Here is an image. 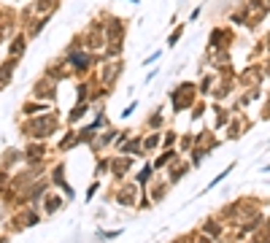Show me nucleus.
Here are the masks:
<instances>
[{"instance_id":"obj_1","label":"nucleus","mask_w":270,"mask_h":243,"mask_svg":"<svg viewBox=\"0 0 270 243\" xmlns=\"http://www.w3.org/2000/svg\"><path fill=\"white\" fill-rule=\"evenodd\" d=\"M62 119H60V111L52 108L46 114H38V116H30V119L22 122V135L27 140H52L62 132Z\"/></svg>"},{"instance_id":"obj_2","label":"nucleus","mask_w":270,"mask_h":243,"mask_svg":"<svg viewBox=\"0 0 270 243\" xmlns=\"http://www.w3.org/2000/svg\"><path fill=\"white\" fill-rule=\"evenodd\" d=\"M168 100H170V111L176 114V116L189 111V108L200 100V95H197V84L195 81H178L176 87L170 89Z\"/></svg>"},{"instance_id":"obj_3","label":"nucleus","mask_w":270,"mask_h":243,"mask_svg":"<svg viewBox=\"0 0 270 243\" xmlns=\"http://www.w3.org/2000/svg\"><path fill=\"white\" fill-rule=\"evenodd\" d=\"M62 60L70 68L73 78H84L89 70H95V54L86 49H65L62 52Z\"/></svg>"},{"instance_id":"obj_4","label":"nucleus","mask_w":270,"mask_h":243,"mask_svg":"<svg viewBox=\"0 0 270 243\" xmlns=\"http://www.w3.org/2000/svg\"><path fill=\"white\" fill-rule=\"evenodd\" d=\"M103 35H106V46L108 43H124V38H127V19L103 11Z\"/></svg>"},{"instance_id":"obj_5","label":"nucleus","mask_w":270,"mask_h":243,"mask_svg":"<svg viewBox=\"0 0 270 243\" xmlns=\"http://www.w3.org/2000/svg\"><path fill=\"white\" fill-rule=\"evenodd\" d=\"M138 195H141V186H138V184L122 181V184H116L114 192H111V200H114L119 208H135V203H138Z\"/></svg>"},{"instance_id":"obj_6","label":"nucleus","mask_w":270,"mask_h":243,"mask_svg":"<svg viewBox=\"0 0 270 243\" xmlns=\"http://www.w3.org/2000/svg\"><path fill=\"white\" fill-rule=\"evenodd\" d=\"M49 178H52V186L54 189H60L62 192V198H65L68 203L70 200H76V192H73V186L68 184V168H65V162H54V168L49 170Z\"/></svg>"},{"instance_id":"obj_7","label":"nucleus","mask_w":270,"mask_h":243,"mask_svg":"<svg viewBox=\"0 0 270 243\" xmlns=\"http://www.w3.org/2000/svg\"><path fill=\"white\" fill-rule=\"evenodd\" d=\"M235 43V30L233 27H213L211 35H208V43H205V52H213V49H230Z\"/></svg>"},{"instance_id":"obj_8","label":"nucleus","mask_w":270,"mask_h":243,"mask_svg":"<svg viewBox=\"0 0 270 243\" xmlns=\"http://www.w3.org/2000/svg\"><path fill=\"white\" fill-rule=\"evenodd\" d=\"M132 168H135V160H132V157H124V154H111V170H108V176L114 178L116 184L127 181V176L132 173Z\"/></svg>"},{"instance_id":"obj_9","label":"nucleus","mask_w":270,"mask_h":243,"mask_svg":"<svg viewBox=\"0 0 270 243\" xmlns=\"http://www.w3.org/2000/svg\"><path fill=\"white\" fill-rule=\"evenodd\" d=\"M238 87L246 89V87H262L265 84V73H262V62H251L249 68H243L241 73L235 76Z\"/></svg>"},{"instance_id":"obj_10","label":"nucleus","mask_w":270,"mask_h":243,"mask_svg":"<svg viewBox=\"0 0 270 243\" xmlns=\"http://www.w3.org/2000/svg\"><path fill=\"white\" fill-rule=\"evenodd\" d=\"M33 100H41V103H54L57 100V81H52L49 76H41L38 81L33 84V95H30Z\"/></svg>"},{"instance_id":"obj_11","label":"nucleus","mask_w":270,"mask_h":243,"mask_svg":"<svg viewBox=\"0 0 270 243\" xmlns=\"http://www.w3.org/2000/svg\"><path fill=\"white\" fill-rule=\"evenodd\" d=\"M52 149L43 143V140H27L25 143V152H22V157H25V165H43V160L49 157Z\"/></svg>"},{"instance_id":"obj_12","label":"nucleus","mask_w":270,"mask_h":243,"mask_svg":"<svg viewBox=\"0 0 270 243\" xmlns=\"http://www.w3.org/2000/svg\"><path fill=\"white\" fill-rule=\"evenodd\" d=\"M249 127H251V122L246 119L238 108H233V116H230V122H227V127H224V140H238Z\"/></svg>"},{"instance_id":"obj_13","label":"nucleus","mask_w":270,"mask_h":243,"mask_svg":"<svg viewBox=\"0 0 270 243\" xmlns=\"http://www.w3.org/2000/svg\"><path fill=\"white\" fill-rule=\"evenodd\" d=\"M200 232L205 235V238H211L213 243H216V240H224L227 238V224L221 222L219 216H205L203 224H200Z\"/></svg>"},{"instance_id":"obj_14","label":"nucleus","mask_w":270,"mask_h":243,"mask_svg":"<svg viewBox=\"0 0 270 243\" xmlns=\"http://www.w3.org/2000/svg\"><path fill=\"white\" fill-rule=\"evenodd\" d=\"M189 170H192V165L187 162V157H176V160H173L170 165L162 170V173H165V181H168V184L173 186V184H178L181 178H184V176L189 173Z\"/></svg>"},{"instance_id":"obj_15","label":"nucleus","mask_w":270,"mask_h":243,"mask_svg":"<svg viewBox=\"0 0 270 243\" xmlns=\"http://www.w3.org/2000/svg\"><path fill=\"white\" fill-rule=\"evenodd\" d=\"M116 154L132 157V160H141V157H146V154H144V132H135V135H130L122 146H119Z\"/></svg>"},{"instance_id":"obj_16","label":"nucleus","mask_w":270,"mask_h":243,"mask_svg":"<svg viewBox=\"0 0 270 243\" xmlns=\"http://www.w3.org/2000/svg\"><path fill=\"white\" fill-rule=\"evenodd\" d=\"M116 132H119V127H114V124H108L106 130H100L98 135H95V143L89 146L95 154H103L106 149H114V140H116Z\"/></svg>"},{"instance_id":"obj_17","label":"nucleus","mask_w":270,"mask_h":243,"mask_svg":"<svg viewBox=\"0 0 270 243\" xmlns=\"http://www.w3.org/2000/svg\"><path fill=\"white\" fill-rule=\"evenodd\" d=\"M65 198H62V195L57 192V189H49V192H46L43 195V198H41V208H43V216H54V214H60V211L62 208H65Z\"/></svg>"},{"instance_id":"obj_18","label":"nucleus","mask_w":270,"mask_h":243,"mask_svg":"<svg viewBox=\"0 0 270 243\" xmlns=\"http://www.w3.org/2000/svg\"><path fill=\"white\" fill-rule=\"evenodd\" d=\"M146 192H149V198H152V203L157 206V203H162L165 198H168V192H170V184L162 178V173H157L152 178V184L146 186Z\"/></svg>"},{"instance_id":"obj_19","label":"nucleus","mask_w":270,"mask_h":243,"mask_svg":"<svg viewBox=\"0 0 270 243\" xmlns=\"http://www.w3.org/2000/svg\"><path fill=\"white\" fill-rule=\"evenodd\" d=\"M208 111H213V116H216V119H213V124H211V132L224 130L227 122H230V116H233V108H227L224 103H211Z\"/></svg>"},{"instance_id":"obj_20","label":"nucleus","mask_w":270,"mask_h":243,"mask_svg":"<svg viewBox=\"0 0 270 243\" xmlns=\"http://www.w3.org/2000/svg\"><path fill=\"white\" fill-rule=\"evenodd\" d=\"M43 76H49L52 81H65V78H73V73H70V68L65 65V60H62V57H57L54 62H49Z\"/></svg>"},{"instance_id":"obj_21","label":"nucleus","mask_w":270,"mask_h":243,"mask_svg":"<svg viewBox=\"0 0 270 243\" xmlns=\"http://www.w3.org/2000/svg\"><path fill=\"white\" fill-rule=\"evenodd\" d=\"M38 222H41V214H38L33 206L19 208V214L14 216V227H17V230H22V227H33V224H38Z\"/></svg>"},{"instance_id":"obj_22","label":"nucleus","mask_w":270,"mask_h":243,"mask_svg":"<svg viewBox=\"0 0 270 243\" xmlns=\"http://www.w3.org/2000/svg\"><path fill=\"white\" fill-rule=\"evenodd\" d=\"M89 111H92V103H76V106L65 114V122H62V124H65V127H78L81 119H84Z\"/></svg>"},{"instance_id":"obj_23","label":"nucleus","mask_w":270,"mask_h":243,"mask_svg":"<svg viewBox=\"0 0 270 243\" xmlns=\"http://www.w3.org/2000/svg\"><path fill=\"white\" fill-rule=\"evenodd\" d=\"M17 68H19V60H17V57L0 60V89L11 84V78H14V73H17Z\"/></svg>"},{"instance_id":"obj_24","label":"nucleus","mask_w":270,"mask_h":243,"mask_svg":"<svg viewBox=\"0 0 270 243\" xmlns=\"http://www.w3.org/2000/svg\"><path fill=\"white\" fill-rule=\"evenodd\" d=\"M27 43H30V38H27V33L22 30V33H17L9 41V57H17V60H22L25 57V52H27Z\"/></svg>"},{"instance_id":"obj_25","label":"nucleus","mask_w":270,"mask_h":243,"mask_svg":"<svg viewBox=\"0 0 270 243\" xmlns=\"http://www.w3.org/2000/svg\"><path fill=\"white\" fill-rule=\"evenodd\" d=\"M176 157H181V154H178V149H162V152H160V154H157L154 160H152V168H154V173H162V170L168 168L170 162L176 160Z\"/></svg>"},{"instance_id":"obj_26","label":"nucleus","mask_w":270,"mask_h":243,"mask_svg":"<svg viewBox=\"0 0 270 243\" xmlns=\"http://www.w3.org/2000/svg\"><path fill=\"white\" fill-rule=\"evenodd\" d=\"M216 81H219V73H216V70L203 73L200 81H197V95H200V98H211V92H213V87H216Z\"/></svg>"},{"instance_id":"obj_27","label":"nucleus","mask_w":270,"mask_h":243,"mask_svg":"<svg viewBox=\"0 0 270 243\" xmlns=\"http://www.w3.org/2000/svg\"><path fill=\"white\" fill-rule=\"evenodd\" d=\"M144 127H146V132H162V130H165V114H162V106H157L154 111L146 116Z\"/></svg>"},{"instance_id":"obj_28","label":"nucleus","mask_w":270,"mask_h":243,"mask_svg":"<svg viewBox=\"0 0 270 243\" xmlns=\"http://www.w3.org/2000/svg\"><path fill=\"white\" fill-rule=\"evenodd\" d=\"M241 9H243L246 14H251V17H257V19H265L267 14H270V9H267L265 0H243Z\"/></svg>"},{"instance_id":"obj_29","label":"nucleus","mask_w":270,"mask_h":243,"mask_svg":"<svg viewBox=\"0 0 270 243\" xmlns=\"http://www.w3.org/2000/svg\"><path fill=\"white\" fill-rule=\"evenodd\" d=\"M154 168H152V162H144L138 170H135V176H132V184H138L141 189H146L149 184H152V178H154Z\"/></svg>"},{"instance_id":"obj_30","label":"nucleus","mask_w":270,"mask_h":243,"mask_svg":"<svg viewBox=\"0 0 270 243\" xmlns=\"http://www.w3.org/2000/svg\"><path fill=\"white\" fill-rule=\"evenodd\" d=\"M46 111H52V106L49 103H41V100H25V106H22V116L25 119H30V116H38V114H46Z\"/></svg>"},{"instance_id":"obj_31","label":"nucleus","mask_w":270,"mask_h":243,"mask_svg":"<svg viewBox=\"0 0 270 243\" xmlns=\"http://www.w3.org/2000/svg\"><path fill=\"white\" fill-rule=\"evenodd\" d=\"M30 9H33L35 17H43V14H54L60 9V0H33L30 3Z\"/></svg>"},{"instance_id":"obj_32","label":"nucleus","mask_w":270,"mask_h":243,"mask_svg":"<svg viewBox=\"0 0 270 243\" xmlns=\"http://www.w3.org/2000/svg\"><path fill=\"white\" fill-rule=\"evenodd\" d=\"M49 19H52V14H43V17H35L33 22H30V25H27V30H25L30 41H33V38H38V35L43 33V27L49 25Z\"/></svg>"},{"instance_id":"obj_33","label":"nucleus","mask_w":270,"mask_h":243,"mask_svg":"<svg viewBox=\"0 0 270 243\" xmlns=\"http://www.w3.org/2000/svg\"><path fill=\"white\" fill-rule=\"evenodd\" d=\"M76 146H78L76 127H65V135L60 138V143H57V152H60V154H65V152H70V149H76Z\"/></svg>"},{"instance_id":"obj_34","label":"nucleus","mask_w":270,"mask_h":243,"mask_svg":"<svg viewBox=\"0 0 270 243\" xmlns=\"http://www.w3.org/2000/svg\"><path fill=\"white\" fill-rule=\"evenodd\" d=\"M162 149V132H144V154H154Z\"/></svg>"},{"instance_id":"obj_35","label":"nucleus","mask_w":270,"mask_h":243,"mask_svg":"<svg viewBox=\"0 0 270 243\" xmlns=\"http://www.w3.org/2000/svg\"><path fill=\"white\" fill-rule=\"evenodd\" d=\"M92 95V78H78L76 81V103H89Z\"/></svg>"},{"instance_id":"obj_36","label":"nucleus","mask_w":270,"mask_h":243,"mask_svg":"<svg viewBox=\"0 0 270 243\" xmlns=\"http://www.w3.org/2000/svg\"><path fill=\"white\" fill-rule=\"evenodd\" d=\"M98 157V162H95V178H106L108 170H111V154H95Z\"/></svg>"},{"instance_id":"obj_37","label":"nucleus","mask_w":270,"mask_h":243,"mask_svg":"<svg viewBox=\"0 0 270 243\" xmlns=\"http://www.w3.org/2000/svg\"><path fill=\"white\" fill-rule=\"evenodd\" d=\"M17 162H25V157H22V152H17V149H9V152L0 157V168L3 170H11Z\"/></svg>"},{"instance_id":"obj_38","label":"nucleus","mask_w":270,"mask_h":243,"mask_svg":"<svg viewBox=\"0 0 270 243\" xmlns=\"http://www.w3.org/2000/svg\"><path fill=\"white\" fill-rule=\"evenodd\" d=\"M203 160H205V149H203V146H192V149L187 152V162H189L192 168H200Z\"/></svg>"},{"instance_id":"obj_39","label":"nucleus","mask_w":270,"mask_h":243,"mask_svg":"<svg viewBox=\"0 0 270 243\" xmlns=\"http://www.w3.org/2000/svg\"><path fill=\"white\" fill-rule=\"evenodd\" d=\"M235 165H238V162H230V165L224 168V170H221V173H216V176H213L211 178V184L208 186H205V192H211V189H216V186L221 184V181H224V178L230 176V173H233V170H235Z\"/></svg>"},{"instance_id":"obj_40","label":"nucleus","mask_w":270,"mask_h":243,"mask_svg":"<svg viewBox=\"0 0 270 243\" xmlns=\"http://www.w3.org/2000/svg\"><path fill=\"white\" fill-rule=\"evenodd\" d=\"M178 135H181V132H176L173 127H165V130H162V149H176Z\"/></svg>"},{"instance_id":"obj_41","label":"nucleus","mask_w":270,"mask_h":243,"mask_svg":"<svg viewBox=\"0 0 270 243\" xmlns=\"http://www.w3.org/2000/svg\"><path fill=\"white\" fill-rule=\"evenodd\" d=\"M192 146H195V132H184V135H178L176 149H178V154H181V157H184Z\"/></svg>"},{"instance_id":"obj_42","label":"nucleus","mask_w":270,"mask_h":243,"mask_svg":"<svg viewBox=\"0 0 270 243\" xmlns=\"http://www.w3.org/2000/svg\"><path fill=\"white\" fill-rule=\"evenodd\" d=\"M205 111H208V103H205V100L200 98L192 108H189V119H192V122H200L203 116H205Z\"/></svg>"},{"instance_id":"obj_43","label":"nucleus","mask_w":270,"mask_h":243,"mask_svg":"<svg viewBox=\"0 0 270 243\" xmlns=\"http://www.w3.org/2000/svg\"><path fill=\"white\" fill-rule=\"evenodd\" d=\"M184 27H187V25H181V22L173 27V33L168 35V49H176V46H178V41L184 38Z\"/></svg>"},{"instance_id":"obj_44","label":"nucleus","mask_w":270,"mask_h":243,"mask_svg":"<svg viewBox=\"0 0 270 243\" xmlns=\"http://www.w3.org/2000/svg\"><path fill=\"white\" fill-rule=\"evenodd\" d=\"M135 208H138V211H152V208H154V203H152V198H149V192H146V189H141Z\"/></svg>"},{"instance_id":"obj_45","label":"nucleus","mask_w":270,"mask_h":243,"mask_svg":"<svg viewBox=\"0 0 270 243\" xmlns=\"http://www.w3.org/2000/svg\"><path fill=\"white\" fill-rule=\"evenodd\" d=\"M100 186H103V181H100V178H95V181H92L89 186H86L84 203H92V200H95V195H98V192H100Z\"/></svg>"},{"instance_id":"obj_46","label":"nucleus","mask_w":270,"mask_h":243,"mask_svg":"<svg viewBox=\"0 0 270 243\" xmlns=\"http://www.w3.org/2000/svg\"><path fill=\"white\" fill-rule=\"evenodd\" d=\"M122 227H119V230H106V232H103V230H98V240H114V238H122Z\"/></svg>"},{"instance_id":"obj_47","label":"nucleus","mask_w":270,"mask_h":243,"mask_svg":"<svg viewBox=\"0 0 270 243\" xmlns=\"http://www.w3.org/2000/svg\"><path fill=\"white\" fill-rule=\"evenodd\" d=\"M162 60V49H157V52H152V54H149V57L144 60V62H141V65H144V68H152V65H157V62H160Z\"/></svg>"},{"instance_id":"obj_48","label":"nucleus","mask_w":270,"mask_h":243,"mask_svg":"<svg viewBox=\"0 0 270 243\" xmlns=\"http://www.w3.org/2000/svg\"><path fill=\"white\" fill-rule=\"evenodd\" d=\"M249 243H270V232H265V230H257L254 235H249Z\"/></svg>"},{"instance_id":"obj_49","label":"nucleus","mask_w":270,"mask_h":243,"mask_svg":"<svg viewBox=\"0 0 270 243\" xmlns=\"http://www.w3.org/2000/svg\"><path fill=\"white\" fill-rule=\"evenodd\" d=\"M130 135H132L130 130H119V132H116V140H114V152H119V146H122V143H124V140L130 138Z\"/></svg>"},{"instance_id":"obj_50","label":"nucleus","mask_w":270,"mask_h":243,"mask_svg":"<svg viewBox=\"0 0 270 243\" xmlns=\"http://www.w3.org/2000/svg\"><path fill=\"white\" fill-rule=\"evenodd\" d=\"M135 108H138V100H132V103H130V106H127V108H124V111H122V114H119V119H122V122H124V119H130V116L135 114Z\"/></svg>"},{"instance_id":"obj_51","label":"nucleus","mask_w":270,"mask_h":243,"mask_svg":"<svg viewBox=\"0 0 270 243\" xmlns=\"http://www.w3.org/2000/svg\"><path fill=\"white\" fill-rule=\"evenodd\" d=\"M187 243H213V240L205 238L203 232H197V235H192V238H187Z\"/></svg>"},{"instance_id":"obj_52","label":"nucleus","mask_w":270,"mask_h":243,"mask_svg":"<svg viewBox=\"0 0 270 243\" xmlns=\"http://www.w3.org/2000/svg\"><path fill=\"white\" fill-rule=\"evenodd\" d=\"M262 73H265V81L270 84V57L262 60Z\"/></svg>"},{"instance_id":"obj_53","label":"nucleus","mask_w":270,"mask_h":243,"mask_svg":"<svg viewBox=\"0 0 270 243\" xmlns=\"http://www.w3.org/2000/svg\"><path fill=\"white\" fill-rule=\"evenodd\" d=\"M262 122H270V98L265 100V106H262Z\"/></svg>"},{"instance_id":"obj_54","label":"nucleus","mask_w":270,"mask_h":243,"mask_svg":"<svg viewBox=\"0 0 270 243\" xmlns=\"http://www.w3.org/2000/svg\"><path fill=\"white\" fill-rule=\"evenodd\" d=\"M259 43H262V52H265V57H270V33H267L265 38H262Z\"/></svg>"},{"instance_id":"obj_55","label":"nucleus","mask_w":270,"mask_h":243,"mask_svg":"<svg viewBox=\"0 0 270 243\" xmlns=\"http://www.w3.org/2000/svg\"><path fill=\"white\" fill-rule=\"evenodd\" d=\"M200 14H203V6H197V9H192V14H189L187 22H197V19H200Z\"/></svg>"},{"instance_id":"obj_56","label":"nucleus","mask_w":270,"mask_h":243,"mask_svg":"<svg viewBox=\"0 0 270 243\" xmlns=\"http://www.w3.org/2000/svg\"><path fill=\"white\" fill-rule=\"evenodd\" d=\"M154 78H157V70H149V76L144 78V84H152V81H154Z\"/></svg>"},{"instance_id":"obj_57","label":"nucleus","mask_w":270,"mask_h":243,"mask_svg":"<svg viewBox=\"0 0 270 243\" xmlns=\"http://www.w3.org/2000/svg\"><path fill=\"white\" fill-rule=\"evenodd\" d=\"M259 173H270V165H262V168H259Z\"/></svg>"},{"instance_id":"obj_58","label":"nucleus","mask_w":270,"mask_h":243,"mask_svg":"<svg viewBox=\"0 0 270 243\" xmlns=\"http://www.w3.org/2000/svg\"><path fill=\"white\" fill-rule=\"evenodd\" d=\"M170 243H187V238H176V240H170Z\"/></svg>"},{"instance_id":"obj_59","label":"nucleus","mask_w":270,"mask_h":243,"mask_svg":"<svg viewBox=\"0 0 270 243\" xmlns=\"http://www.w3.org/2000/svg\"><path fill=\"white\" fill-rule=\"evenodd\" d=\"M124 3H132V6H138V3H141V0H124Z\"/></svg>"},{"instance_id":"obj_60","label":"nucleus","mask_w":270,"mask_h":243,"mask_svg":"<svg viewBox=\"0 0 270 243\" xmlns=\"http://www.w3.org/2000/svg\"><path fill=\"white\" fill-rule=\"evenodd\" d=\"M265 3H267V9H270V0H265Z\"/></svg>"}]
</instances>
